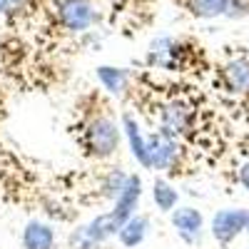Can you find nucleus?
Listing matches in <instances>:
<instances>
[{
    "label": "nucleus",
    "instance_id": "obj_1",
    "mask_svg": "<svg viewBox=\"0 0 249 249\" xmlns=\"http://www.w3.org/2000/svg\"><path fill=\"white\" fill-rule=\"evenodd\" d=\"M122 142V124L107 110H100L85 117L80 127V144L95 160H110Z\"/></svg>",
    "mask_w": 249,
    "mask_h": 249
},
{
    "label": "nucleus",
    "instance_id": "obj_2",
    "mask_svg": "<svg viewBox=\"0 0 249 249\" xmlns=\"http://www.w3.org/2000/svg\"><path fill=\"white\" fill-rule=\"evenodd\" d=\"M147 144H150V170L152 172H175V167H179L182 160V144L177 137L155 130L147 135Z\"/></svg>",
    "mask_w": 249,
    "mask_h": 249
},
{
    "label": "nucleus",
    "instance_id": "obj_3",
    "mask_svg": "<svg viewBox=\"0 0 249 249\" xmlns=\"http://www.w3.org/2000/svg\"><path fill=\"white\" fill-rule=\"evenodd\" d=\"M249 230V210L247 207H227V210L214 212L210 232L217 244L230 247L242 232Z\"/></svg>",
    "mask_w": 249,
    "mask_h": 249
},
{
    "label": "nucleus",
    "instance_id": "obj_4",
    "mask_svg": "<svg viewBox=\"0 0 249 249\" xmlns=\"http://www.w3.org/2000/svg\"><path fill=\"white\" fill-rule=\"evenodd\" d=\"M195 124V112L184 105V102H167L160 110V127L162 132H167L172 137H184Z\"/></svg>",
    "mask_w": 249,
    "mask_h": 249
},
{
    "label": "nucleus",
    "instance_id": "obj_5",
    "mask_svg": "<svg viewBox=\"0 0 249 249\" xmlns=\"http://www.w3.org/2000/svg\"><path fill=\"white\" fill-rule=\"evenodd\" d=\"M170 222H172V230L177 232V237L184 244H197L202 239L204 217H202L199 210H195V207H177L170 214Z\"/></svg>",
    "mask_w": 249,
    "mask_h": 249
},
{
    "label": "nucleus",
    "instance_id": "obj_6",
    "mask_svg": "<svg viewBox=\"0 0 249 249\" xmlns=\"http://www.w3.org/2000/svg\"><path fill=\"white\" fill-rule=\"evenodd\" d=\"M57 15H60V23L72 33L88 30L95 20V10L90 0H60Z\"/></svg>",
    "mask_w": 249,
    "mask_h": 249
},
{
    "label": "nucleus",
    "instance_id": "obj_7",
    "mask_svg": "<svg viewBox=\"0 0 249 249\" xmlns=\"http://www.w3.org/2000/svg\"><path fill=\"white\" fill-rule=\"evenodd\" d=\"M122 135L127 140V147H130V155L140 162V167L150 170V144H147V135L142 132L140 122L132 112H122Z\"/></svg>",
    "mask_w": 249,
    "mask_h": 249
},
{
    "label": "nucleus",
    "instance_id": "obj_8",
    "mask_svg": "<svg viewBox=\"0 0 249 249\" xmlns=\"http://www.w3.org/2000/svg\"><path fill=\"white\" fill-rule=\"evenodd\" d=\"M142 199V177L140 175H127V182H124L122 192L117 195V199L112 202V217L124 224L132 214H137V207Z\"/></svg>",
    "mask_w": 249,
    "mask_h": 249
},
{
    "label": "nucleus",
    "instance_id": "obj_9",
    "mask_svg": "<svg viewBox=\"0 0 249 249\" xmlns=\"http://www.w3.org/2000/svg\"><path fill=\"white\" fill-rule=\"evenodd\" d=\"M57 244V234L50 224L40 222V219H30L23 230V249H55Z\"/></svg>",
    "mask_w": 249,
    "mask_h": 249
},
{
    "label": "nucleus",
    "instance_id": "obj_10",
    "mask_svg": "<svg viewBox=\"0 0 249 249\" xmlns=\"http://www.w3.org/2000/svg\"><path fill=\"white\" fill-rule=\"evenodd\" d=\"M222 77H224V85L230 92L249 97V60L247 57L230 60L222 70Z\"/></svg>",
    "mask_w": 249,
    "mask_h": 249
},
{
    "label": "nucleus",
    "instance_id": "obj_11",
    "mask_svg": "<svg viewBox=\"0 0 249 249\" xmlns=\"http://www.w3.org/2000/svg\"><path fill=\"white\" fill-rule=\"evenodd\" d=\"M147 230H150V217L147 214H132L127 222H124L120 227V232H117V242L122 247H127V249H135L144 242V237H147Z\"/></svg>",
    "mask_w": 249,
    "mask_h": 249
},
{
    "label": "nucleus",
    "instance_id": "obj_12",
    "mask_svg": "<svg viewBox=\"0 0 249 249\" xmlns=\"http://www.w3.org/2000/svg\"><path fill=\"white\" fill-rule=\"evenodd\" d=\"M97 80L110 95L122 97L130 88V72L124 68H112V65H100L97 68Z\"/></svg>",
    "mask_w": 249,
    "mask_h": 249
},
{
    "label": "nucleus",
    "instance_id": "obj_13",
    "mask_svg": "<svg viewBox=\"0 0 249 249\" xmlns=\"http://www.w3.org/2000/svg\"><path fill=\"white\" fill-rule=\"evenodd\" d=\"M152 202L162 214H172L177 210L179 192L175 190V184H170L164 177H155V182H152Z\"/></svg>",
    "mask_w": 249,
    "mask_h": 249
},
{
    "label": "nucleus",
    "instance_id": "obj_14",
    "mask_svg": "<svg viewBox=\"0 0 249 249\" xmlns=\"http://www.w3.org/2000/svg\"><path fill=\"white\" fill-rule=\"evenodd\" d=\"M230 5L232 0H190L187 8L195 18H219V15H227L230 13Z\"/></svg>",
    "mask_w": 249,
    "mask_h": 249
},
{
    "label": "nucleus",
    "instance_id": "obj_15",
    "mask_svg": "<svg viewBox=\"0 0 249 249\" xmlns=\"http://www.w3.org/2000/svg\"><path fill=\"white\" fill-rule=\"evenodd\" d=\"M124 182H127V172H122V170H107V172H105V177H102V182H100L102 197L115 202V199H117V195L122 192Z\"/></svg>",
    "mask_w": 249,
    "mask_h": 249
},
{
    "label": "nucleus",
    "instance_id": "obj_16",
    "mask_svg": "<svg viewBox=\"0 0 249 249\" xmlns=\"http://www.w3.org/2000/svg\"><path fill=\"white\" fill-rule=\"evenodd\" d=\"M239 184L244 187V190L249 192V160L242 164V167H239Z\"/></svg>",
    "mask_w": 249,
    "mask_h": 249
},
{
    "label": "nucleus",
    "instance_id": "obj_17",
    "mask_svg": "<svg viewBox=\"0 0 249 249\" xmlns=\"http://www.w3.org/2000/svg\"><path fill=\"white\" fill-rule=\"evenodd\" d=\"M3 3H5V10H15L23 5V0H3Z\"/></svg>",
    "mask_w": 249,
    "mask_h": 249
},
{
    "label": "nucleus",
    "instance_id": "obj_18",
    "mask_svg": "<svg viewBox=\"0 0 249 249\" xmlns=\"http://www.w3.org/2000/svg\"><path fill=\"white\" fill-rule=\"evenodd\" d=\"M5 10V3H3V0H0V13H3Z\"/></svg>",
    "mask_w": 249,
    "mask_h": 249
},
{
    "label": "nucleus",
    "instance_id": "obj_19",
    "mask_svg": "<svg viewBox=\"0 0 249 249\" xmlns=\"http://www.w3.org/2000/svg\"><path fill=\"white\" fill-rule=\"evenodd\" d=\"M0 107H3V102H0Z\"/></svg>",
    "mask_w": 249,
    "mask_h": 249
},
{
    "label": "nucleus",
    "instance_id": "obj_20",
    "mask_svg": "<svg viewBox=\"0 0 249 249\" xmlns=\"http://www.w3.org/2000/svg\"><path fill=\"white\" fill-rule=\"evenodd\" d=\"M247 232H249V230H247Z\"/></svg>",
    "mask_w": 249,
    "mask_h": 249
}]
</instances>
